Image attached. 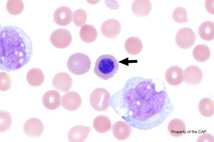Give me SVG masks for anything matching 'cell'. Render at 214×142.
I'll return each instance as SVG.
<instances>
[{"label":"cell","mask_w":214,"mask_h":142,"mask_svg":"<svg viewBox=\"0 0 214 142\" xmlns=\"http://www.w3.org/2000/svg\"><path fill=\"white\" fill-rule=\"evenodd\" d=\"M112 134L117 139L124 140L128 138L132 132V128L127 122L118 121L112 127Z\"/></svg>","instance_id":"e0dca14e"},{"label":"cell","mask_w":214,"mask_h":142,"mask_svg":"<svg viewBox=\"0 0 214 142\" xmlns=\"http://www.w3.org/2000/svg\"><path fill=\"white\" fill-rule=\"evenodd\" d=\"M0 68L10 72L20 69L29 61L33 54L30 36L16 26H5L0 32Z\"/></svg>","instance_id":"7a4b0ae2"},{"label":"cell","mask_w":214,"mask_h":142,"mask_svg":"<svg viewBox=\"0 0 214 142\" xmlns=\"http://www.w3.org/2000/svg\"><path fill=\"white\" fill-rule=\"evenodd\" d=\"M121 30L120 22L115 19H110L104 22L101 25V33L105 37L113 38L116 37Z\"/></svg>","instance_id":"8fae6325"},{"label":"cell","mask_w":214,"mask_h":142,"mask_svg":"<svg viewBox=\"0 0 214 142\" xmlns=\"http://www.w3.org/2000/svg\"><path fill=\"white\" fill-rule=\"evenodd\" d=\"M111 124L106 116L100 115L97 116L93 122V126L97 132L103 133L108 131L110 129Z\"/></svg>","instance_id":"cb8c5ba5"},{"label":"cell","mask_w":214,"mask_h":142,"mask_svg":"<svg viewBox=\"0 0 214 142\" xmlns=\"http://www.w3.org/2000/svg\"><path fill=\"white\" fill-rule=\"evenodd\" d=\"M82 100L80 95L74 91H69L63 94L61 98V105L66 110L74 111L80 106Z\"/></svg>","instance_id":"30bf717a"},{"label":"cell","mask_w":214,"mask_h":142,"mask_svg":"<svg viewBox=\"0 0 214 142\" xmlns=\"http://www.w3.org/2000/svg\"><path fill=\"white\" fill-rule=\"evenodd\" d=\"M163 82L158 78L134 76L111 97L110 105L131 126L147 130L167 117L169 101Z\"/></svg>","instance_id":"6da1fadb"},{"label":"cell","mask_w":214,"mask_h":142,"mask_svg":"<svg viewBox=\"0 0 214 142\" xmlns=\"http://www.w3.org/2000/svg\"><path fill=\"white\" fill-rule=\"evenodd\" d=\"M124 47L128 53L132 55H135L141 51L143 45L139 37L132 36L127 39L125 43Z\"/></svg>","instance_id":"44dd1931"},{"label":"cell","mask_w":214,"mask_h":142,"mask_svg":"<svg viewBox=\"0 0 214 142\" xmlns=\"http://www.w3.org/2000/svg\"><path fill=\"white\" fill-rule=\"evenodd\" d=\"M0 90L5 91L9 89L12 85L11 78L9 74L5 72L0 73Z\"/></svg>","instance_id":"4dcf8cb0"},{"label":"cell","mask_w":214,"mask_h":142,"mask_svg":"<svg viewBox=\"0 0 214 142\" xmlns=\"http://www.w3.org/2000/svg\"><path fill=\"white\" fill-rule=\"evenodd\" d=\"M193 55L194 59L200 62L207 60L211 55L210 50L205 44H200L196 45L193 49Z\"/></svg>","instance_id":"d4e9b609"},{"label":"cell","mask_w":214,"mask_h":142,"mask_svg":"<svg viewBox=\"0 0 214 142\" xmlns=\"http://www.w3.org/2000/svg\"><path fill=\"white\" fill-rule=\"evenodd\" d=\"M119 67L118 61L115 57L110 55H104L96 60L94 71L100 78L108 80L117 73Z\"/></svg>","instance_id":"3957f363"},{"label":"cell","mask_w":214,"mask_h":142,"mask_svg":"<svg viewBox=\"0 0 214 142\" xmlns=\"http://www.w3.org/2000/svg\"><path fill=\"white\" fill-rule=\"evenodd\" d=\"M198 34L202 39L207 41L213 40L214 37V25L213 22L205 21L199 26L198 30Z\"/></svg>","instance_id":"603a6c76"},{"label":"cell","mask_w":214,"mask_h":142,"mask_svg":"<svg viewBox=\"0 0 214 142\" xmlns=\"http://www.w3.org/2000/svg\"><path fill=\"white\" fill-rule=\"evenodd\" d=\"M26 79L31 85L37 87L41 85L43 82L45 76L42 71L40 68H34L30 70L26 75Z\"/></svg>","instance_id":"ffe728a7"},{"label":"cell","mask_w":214,"mask_h":142,"mask_svg":"<svg viewBox=\"0 0 214 142\" xmlns=\"http://www.w3.org/2000/svg\"><path fill=\"white\" fill-rule=\"evenodd\" d=\"M165 78L169 85L173 86L179 85L184 80L183 70L179 66H171L165 72Z\"/></svg>","instance_id":"9a60e30c"},{"label":"cell","mask_w":214,"mask_h":142,"mask_svg":"<svg viewBox=\"0 0 214 142\" xmlns=\"http://www.w3.org/2000/svg\"><path fill=\"white\" fill-rule=\"evenodd\" d=\"M91 65V60L89 57L80 53L71 55L68 58L67 63L69 71L73 74L78 75L87 72L90 68Z\"/></svg>","instance_id":"277c9868"},{"label":"cell","mask_w":214,"mask_h":142,"mask_svg":"<svg viewBox=\"0 0 214 142\" xmlns=\"http://www.w3.org/2000/svg\"><path fill=\"white\" fill-rule=\"evenodd\" d=\"M79 35L83 41L86 43H91L96 39L98 33L94 26L90 24H86L81 28Z\"/></svg>","instance_id":"7402d4cb"},{"label":"cell","mask_w":214,"mask_h":142,"mask_svg":"<svg viewBox=\"0 0 214 142\" xmlns=\"http://www.w3.org/2000/svg\"><path fill=\"white\" fill-rule=\"evenodd\" d=\"M152 9L151 3L149 0H134L131 7L132 12L139 17L148 16Z\"/></svg>","instance_id":"ac0fdd59"},{"label":"cell","mask_w":214,"mask_h":142,"mask_svg":"<svg viewBox=\"0 0 214 142\" xmlns=\"http://www.w3.org/2000/svg\"><path fill=\"white\" fill-rule=\"evenodd\" d=\"M53 87L61 92H65L71 88L73 84L72 79L70 76L65 72L56 74L52 81Z\"/></svg>","instance_id":"9c48e42d"},{"label":"cell","mask_w":214,"mask_h":142,"mask_svg":"<svg viewBox=\"0 0 214 142\" xmlns=\"http://www.w3.org/2000/svg\"><path fill=\"white\" fill-rule=\"evenodd\" d=\"M184 80L185 83L189 85H198L203 78V72L198 67L191 65L187 67L184 70Z\"/></svg>","instance_id":"7c38bea8"},{"label":"cell","mask_w":214,"mask_h":142,"mask_svg":"<svg viewBox=\"0 0 214 142\" xmlns=\"http://www.w3.org/2000/svg\"><path fill=\"white\" fill-rule=\"evenodd\" d=\"M50 40L52 44L55 47L64 49L70 45L72 37L70 33L68 30L60 28L56 29L52 32Z\"/></svg>","instance_id":"52a82bcc"},{"label":"cell","mask_w":214,"mask_h":142,"mask_svg":"<svg viewBox=\"0 0 214 142\" xmlns=\"http://www.w3.org/2000/svg\"><path fill=\"white\" fill-rule=\"evenodd\" d=\"M169 133L175 137H180L185 133L186 127L184 122L180 118H176L171 120L167 126Z\"/></svg>","instance_id":"d6986e66"},{"label":"cell","mask_w":214,"mask_h":142,"mask_svg":"<svg viewBox=\"0 0 214 142\" xmlns=\"http://www.w3.org/2000/svg\"><path fill=\"white\" fill-rule=\"evenodd\" d=\"M213 136L209 133H204L200 135L196 141L197 142H214Z\"/></svg>","instance_id":"1f68e13d"},{"label":"cell","mask_w":214,"mask_h":142,"mask_svg":"<svg viewBox=\"0 0 214 142\" xmlns=\"http://www.w3.org/2000/svg\"><path fill=\"white\" fill-rule=\"evenodd\" d=\"M0 131L4 132L11 128L12 121L11 116L9 112L4 110H0Z\"/></svg>","instance_id":"83f0119b"},{"label":"cell","mask_w":214,"mask_h":142,"mask_svg":"<svg viewBox=\"0 0 214 142\" xmlns=\"http://www.w3.org/2000/svg\"><path fill=\"white\" fill-rule=\"evenodd\" d=\"M173 20L176 22L181 23L187 22V13L186 10L182 7H177L173 11Z\"/></svg>","instance_id":"f546056e"},{"label":"cell","mask_w":214,"mask_h":142,"mask_svg":"<svg viewBox=\"0 0 214 142\" xmlns=\"http://www.w3.org/2000/svg\"><path fill=\"white\" fill-rule=\"evenodd\" d=\"M44 129L42 122L38 118H32L28 119L23 126V131L27 136L32 138L39 137Z\"/></svg>","instance_id":"ba28073f"},{"label":"cell","mask_w":214,"mask_h":142,"mask_svg":"<svg viewBox=\"0 0 214 142\" xmlns=\"http://www.w3.org/2000/svg\"><path fill=\"white\" fill-rule=\"evenodd\" d=\"M196 39L194 32L192 29L187 27H184L179 30L175 37L177 45L183 49L190 48L195 43Z\"/></svg>","instance_id":"8992f818"},{"label":"cell","mask_w":214,"mask_h":142,"mask_svg":"<svg viewBox=\"0 0 214 142\" xmlns=\"http://www.w3.org/2000/svg\"><path fill=\"white\" fill-rule=\"evenodd\" d=\"M24 6L22 0H8L6 4L7 11L12 15H18L23 11Z\"/></svg>","instance_id":"4316f807"},{"label":"cell","mask_w":214,"mask_h":142,"mask_svg":"<svg viewBox=\"0 0 214 142\" xmlns=\"http://www.w3.org/2000/svg\"><path fill=\"white\" fill-rule=\"evenodd\" d=\"M198 108L203 116L206 117H211L214 113V101L209 98H203L199 102Z\"/></svg>","instance_id":"484cf974"},{"label":"cell","mask_w":214,"mask_h":142,"mask_svg":"<svg viewBox=\"0 0 214 142\" xmlns=\"http://www.w3.org/2000/svg\"><path fill=\"white\" fill-rule=\"evenodd\" d=\"M53 18L56 24L61 26H65L72 22V12L68 7L61 6L54 11Z\"/></svg>","instance_id":"4fadbf2b"},{"label":"cell","mask_w":214,"mask_h":142,"mask_svg":"<svg viewBox=\"0 0 214 142\" xmlns=\"http://www.w3.org/2000/svg\"><path fill=\"white\" fill-rule=\"evenodd\" d=\"M205 6L209 13L211 14H214V0H206Z\"/></svg>","instance_id":"d6a6232c"},{"label":"cell","mask_w":214,"mask_h":142,"mask_svg":"<svg viewBox=\"0 0 214 142\" xmlns=\"http://www.w3.org/2000/svg\"><path fill=\"white\" fill-rule=\"evenodd\" d=\"M72 17L74 24L77 27H80L84 25L86 22L87 13L83 9H78L73 12Z\"/></svg>","instance_id":"f1b7e54d"},{"label":"cell","mask_w":214,"mask_h":142,"mask_svg":"<svg viewBox=\"0 0 214 142\" xmlns=\"http://www.w3.org/2000/svg\"><path fill=\"white\" fill-rule=\"evenodd\" d=\"M61 97V95L58 91L54 90H49L43 96V105L48 109L55 110L60 105Z\"/></svg>","instance_id":"5bb4252c"},{"label":"cell","mask_w":214,"mask_h":142,"mask_svg":"<svg viewBox=\"0 0 214 142\" xmlns=\"http://www.w3.org/2000/svg\"><path fill=\"white\" fill-rule=\"evenodd\" d=\"M110 96L106 89L98 88L94 90L90 94V102L95 110L102 111L106 110L109 106Z\"/></svg>","instance_id":"5b68a950"},{"label":"cell","mask_w":214,"mask_h":142,"mask_svg":"<svg viewBox=\"0 0 214 142\" xmlns=\"http://www.w3.org/2000/svg\"><path fill=\"white\" fill-rule=\"evenodd\" d=\"M92 128L84 126H75L69 131L68 138L70 142H83L87 138Z\"/></svg>","instance_id":"2e32d148"}]
</instances>
